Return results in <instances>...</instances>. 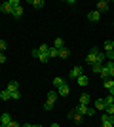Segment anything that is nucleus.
I'll return each mask as SVG.
<instances>
[{"label": "nucleus", "mask_w": 114, "mask_h": 127, "mask_svg": "<svg viewBox=\"0 0 114 127\" xmlns=\"http://www.w3.org/2000/svg\"><path fill=\"white\" fill-rule=\"evenodd\" d=\"M82 74H84V68H82V66H72V68H71V72H69V76H71L72 80L80 78Z\"/></svg>", "instance_id": "obj_1"}, {"label": "nucleus", "mask_w": 114, "mask_h": 127, "mask_svg": "<svg viewBox=\"0 0 114 127\" xmlns=\"http://www.w3.org/2000/svg\"><path fill=\"white\" fill-rule=\"evenodd\" d=\"M95 53H97V48H91V51L87 53V57H86V61H87V64H95Z\"/></svg>", "instance_id": "obj_2"}, {"label": "nucleus", "mask_w": 114, "mask_h": 127, "mask_svg": "<svg viewBox=\"0 0 114 127\" xmlns=\"http://www.w3.org/2000/svg\"><path fill=\"white\" fill-rule=\"evenodd\" d=\"M72 110L76 112V114H82V116H87V106L86 104H76Z\"/></svg>", "instance_id": "obj_3"}, {"label": "nucleus", "mask_w": 114, "mask_h": 127, "mask_svg": "<svg viewBox=\"0 0 114 127\" xmlns=\"http://www.w3.org/2000/svg\"><path fill=\"white\" fill-rule=\"evenodd\" d=\"M69 93H71V87H69V85H67V84H63V85H61V87H57V95L65 97V95H69Z\"/></svg>", "instance_id": "obj_4"}, {"label": "nucleus", "mask_w": 114, "mask_h": 127, "mask_svg": "<svg viewBox=\"0 0 114 127\" xmlns=\"http://www.w3.org/2000/svg\"><path fill=\"white\" fill-rule=\"evenodd\" d=\"M0 11H2V13H11L13 8H11L10 2H2V4H0Z\"/></svg>", "instance_id": "obj_5"}, {"label": "nucleus", "mask_w": 114, "mask_h": 127, "mask_svg": "<svg viewBox=\"0 0 114 127\" xmlns=\"http://www.w3.org/2000/svg\"><path fill=\"white\" fill-rule=\"evenodd\" d=\"M10 122H11V116L8 114V112H4L2 118H0V125H2V127H8V123H10Z\"/></svg>", "instance_id": "obj_6"}, {"label": "nucleus", "mask_w": 114, "mask_h": 127, "mask_svg": "<svg viewBox=\"0 0 114 127\" xmlns=\"http://www.w3.org/2000/svg\"><path fill=\"white\" fill-rule=\"evenodd\" d=\"M95 110L97 112H105L107 110V104H105L103 99H97V101H95Z\"/></svg>", "instance_id": "obj_7"}, {"label": "nucleus", "mask_w": 114, "mask_h": 127, "mask_svg": "<svg viewBox=\"0 0 114 127\" xmlns=\"http://www.w3.org/2000/svg\"><path fill=\"white\" fill-rule=\"evenodd\" d=\"M107 10H109V2H105V0L97 2V11H99V13H105Z\"/></svg>", "instance_id": "obj_8"}, {"label": "nucleus", "mask_w": 114, "mask_h": 127, "mask_svg": "<svg viewBox=\"0 0 114 127\" xmlns=\"http://www.w3.org/2000/svg\"><path fill=\"white\" fill-rule=\"evenodd\" d=\"M69 120H72V122H76V123H80V122H82V114H76L74 110H71V112H69Z\"/></svg>", "instance_id": "obj_9"}, {"label": "nucleus", "mask_w": 114, "mask_h": 127, "mask_svg": "<svg viewBox=\"0 0 114 127\" xmlns=\"http://www.w3.org/2000/svg\"><path fill=\"white\" fill-rule=\"evenodd\" d=\"M87 19H89V21H99V19H101V13H99L97 10H93V11L87 13Z\"/></svg>", "instance_id": "obj_10"}, {"label": "nucleus", "mask_w": 114, "mask_h": 127, "mask_svg": "<svg viewBox=\"0 0 114 127\" xmlns=\"http://www.w3.org/2000/svg\"><path fill=\"white\" fill-rule=\"evenodd\" d=\"M95 63L105 64V51H99L97 49V53H95Z\"/></svg>", "instance_id": "obj_11"}, {"label": "nucleus", "mask_w": 114, "mask_h": 127, "mask_svg": "<svg viewBox=\"0 0 114 127\" xmlns=\"http://www.w3.org/2000/svg\"><path fill=\"white\" fill-rule=\"evenodd\" d=\"M6 89L10 91V93H13V91H19V84H17V82H10Z\"/></svg>", "instance_id": "obj_12"}, {"label": "nucleus", "mask_w": 114, "mask_h": 127, "mask_svg": "<svg viewBox=\"0 0 114 127\" xmlns=\"http://www.w3.org/2000/svg\"><path fill=\"white\" fill-rule=\"evenodd\" d=\"M0 99H2V101H10V99H11V93H10L8 89L0 91Z\"/></svg>", "instance_id": "obj_13"}, {"label": "nucleus", "mask_w": 114, "mask_h": 127, "mask_svg": "<svg viewBox=\"0 0 114 127\" xmlns=\"http://www.w3.org/2000/svg\"><path fill=\"white\" fill-rule=\"evenodd\" d=\"M11 15H13V17H21V15H23V6H17V8H13Z\"/></svg>", "instance_id": "obj_14"}, {"label": "nucleus", "mask_w": 114, "mask_h": 127, "mask_svg": "<svg viewBox=\"0 0 114 127\" xmlns=\"http://www.w3.org/2000/svg\"><path fill=\"white\" fill-rule=\"evenodd\" d=\"M57 97H59V95H57V91H49V93H48V99H46V101L55 102V101H57Z\"/></svg>", "instance_id": "obj_15"}, {"label": "nucleus", "mask_w": 114, "mask_h": 127, "mask_svg": "<svg viewBox=\"0 0 114 127\" xmlns=\"http://www.w3.org/2000/svg\"><path fill=\"white\" fill-rule=\"evenodd\" d=\"M105 51H114V40H107L105 42Z\"/></svg>", "instance_id": "obj_16"}, {"label": "nucleus", "mask_w": 114, "mask_h": 127, "mask_svg": "<svg viewBox=\"0 0 114 127\" xmlns=\"http://www.w3.org/2000/svg\"><path fill=\"white\" fill-rule=\"evenodd\" d=\"M99 74H101V78H103V80L110 78V72H109V68H107L105 64H103V68H101V72H99Z\"/></svg>", "instance_id": "obj_17"}, {"label": "nucleus", "mask_w": 114, "mask_h": 127, "mask_svg": "<svg viewBox=\"0 0 114 127\" xmlns=\"http://www.w3.org/2000/svg\"><path fill=\"white\" fill-rule=\"evenodd\" d=\"M87 102H89V95H87V93H82V95H80V102H78V104H86L87 106Z\"/></svg>", "instance_id": "obj_18"}, {"label": "nucleus", "mask_w": 114, "mask_h": 127, "mask_svg": "<svg viewBox=\"0 0 114 127\" xmlns=\"http://www.w3.org/2000/svg\"><path fill=\"white\" fill-rule=\"evenodd\" d=\"M53 48H55V49H63V48H65V42H63L61 38H55V44H53Z\"/></svg>", "instance_id": "obj_19"}, {"label": "nucleus", "mask_w": 114, "mask_h": 127, "mask_svg": "<svg viewBox=\"0 0 114 127\" xmlns=\"http://www.w3.org/2000/svg\"><path fill=\"white\" fill-rule=\"evenodd\" d=\"M69 55H71V51H69L67 48H63V49H59V55H57V57H61V59H67Z\"/></svg>", "instance_id": "obj_20"}, {"label": "nucleus", "mask_w": 114, "mask_h": 127, "mask_svg": "<svg viewBox=\"0 0 114 127\" xmlns=\"http://www.w3.org/2000/svg\"><path fill=\"white\" fill-rule=\"evenodd\" d=\"M103 85L107 87V89H110V87H114V78H107L103 82Z\"/></svg>", "instance_id": "obj_21"}, {"label": "nucleus", "mask_w": 114, "mask_h": 127, "mask_svg": "<svg viewBox=\"0 0 114 127\" xmlns=\"http://www.w3.org/2000/svg\"><path fill=\"white\" fill-rule=\"evenodd\" d=\"M63 84H65V80H63V78H59V76H55V78H53V85H55V87H61Z\"/></svg>", "instance_id": "obj_22"}, {"label": "nucleus", "mask_w": 114, "mask_h": 127, "mask_svg": "<svg viewBox=\"0 0 114 127\" xmlns=\"http://www.w3.org/2000/svg\"><path fill=\"white\" fill-rule=\"evenodd\" d=\"M57 55H59V49H55V48H49L48 49V57L51 59V57H57Z\"/></svg>", "instance_id": "obj_23"}, {"label": "nucleus", "mask_w": 114, "mask_h": 127, "mask_svg": "<svg viewBox=\"0 0 114 127\" xmlns=\"http://www.w3.org/2000/svg\"><path fill=\"white\" fill-rule=\"evenodd\" d=\"M38 51H40V49H38ZM38 61H40V63H48V61H49L48 53H40V55H38Z\"/></svg>", "instance_id": "obj_24"}, {"label": "nucleus", "mask_w": 114, "mask_h": 127, "mask_svg": "<svg viewBox=\"0 0 114 127\" xmlns=\"http://www.w3.org/2000/svg\"><path fill=\"white\" fill-rule=\"evenodd\" d=\"M105 66L109 68V72H110V78H114V63H112V61H110V63H107V64H105Z\"/></svg>", "instance_id": "obj_25"}, {"label": "nucleus", "mask_w": 114, "mask_h": 127, "mask_svg": "<svg viewBox=\"0 0 114 127\" xmlns=\"http://www.w3.org/2000/svg\"><path fill=\"white\" fill-rule=\"evenodd\" d=\"M29 4H31V6H34V8H42V6H44V2H42V0H31Z\"/></svg>", "instance_id": "obj_26"}, {"label": "nucleus", "mask_w": 114, "mask_h": 127, "mask_svg": "<svg viewBox=\"0 0 114 127\" xmlns=\"http://www.w3.org/2000/svg\"><path fill=\"white\" fill-rule=\"evenodd\" d=\"M103 101H105V104H107V106H110V104H114V97L109 95V97H105Z\"/></svg>", "instance_id": "obj_27"}, {"label": "nucleus", "mask_w": 114, "mask_h": 127, "mask_svg": "<svg viewBox=\"0 0 114 127\" xmlns=\"http://www.w3.org/2000/svg\"><path fill=\"white\" fill-rule=\"evenodd\" d=\"M76 80H78V84H80V85H86L87 84V76L86 74H82L80 78H76Z\"/></svg>", "instance_id": "obj_28"}, {"label": "nucleus", "mask_w": 114, "mask_h": 127, "mask_svg": "<svg viewBox=\"0 0 114 127\" xmlns=\"http://www.w3.org/2000/svg\"><path fill=\"white\" fill-rule=\"evenodd\" d=\"M101 68H103V64H99V63H95V64L91 66V70L95 72V74H99V72H101Z\"/></svg>", "instance_id": "obj_29"}, {"label": "nucleus", "mask_w": 114, "mask_h": 127, "mask_svg": "<svg viewBox=\"0 0 114 127\" xmlns=\"http://www.w3.org/2000/svg\"><path fill=\"white\" fill-rule=\"evenodd\" d=\"M105 114H109V116H114V104L107 106V110H105Z\"/></svg>", "instance_id": "obj_30"}, {"label": "nucleus", "mask_w": 114, "mask_h": 127, "mask_svg": "<svg viewBox=\"0 0 114 127\" xmlns=\"http://www.w3.org/2000/svg\"><path fill=\"white\" fill-rule=\"evenodd\" d=\"M51 108H53V102H49V101L44 102V110H51Z\"/></svg>", "instance_id": "obj_31"}, {"label": "nucleus", "mask_w": 114, "mask_h": 127, "mask_svg": "<svg viewBox=\"0 0 114 127\" xmlns=\"http://www.w3.org/2000/svg\"><path fill=\"white\" fill-rule=\"evenodd\" d=\"M6 48H8L6 40H0V53H2V51H6Z\"/></svg>", "instance_id": "obj_32"}, {"label": "nucleus", "mask_w": 114, "mask_h": 127, "mask_svg": "<svg viewBox=\"0 0 114 127\" xmlns=\"http://www.w3.org/2000/svg\"><path fill=\"white\" fill-rule=\"evenodd\" d=\"M40 53H48V49H49V46H46V44H42V46H40Z\"/></svg>", "instance_id": "obj_33"}, {"label": "nucleus", "mask_w": 114, "mask_h": 127, "mask_svg": "<svg viewBox=\"0 0 114 127\" xmlns=\"http://www.w3.org/2000/svg\"><path fill=\"white\" fill-rule=\"evenodd\" d=\"M105 57L112 61V59H114V51H105Z\"/></svg>", "instance_id": "obj_34"}, {"label": "nucleus", "mask_w": 114, "mask_h": 127, "mask_svg": "<svg viewBox=\"0 0 114 127\" xmlns=\"http://www.w3.org/2000/svg\"><path fill=\"white\" fill-rule=\"evenodd\" d=\"M101 127H114L112 122H101Z\"/></svg>", "instance_id": "obj_35"}, {"label": "nucleus", "mask_w": 114, "mask_h": 127, "mask_svg": "<svg viewBox=\"0 0 114 127\" xmlns=\"http://www.w3.org/2000/svg\"><path fill=\"white\" fill-rule=\"evenodd\" d=\"M11 99H21V93H19V91H13V93H11Z\"/></svg>", "instance_id": "obj_36"}, {"label": "nucleus", "mask_w": 114, "mask_h": 127, "mask_svg": "<svg viewBox=\"0 0 114 127\" xmlns=\"http://www.w3.org/2000/svg\"><path fill=\"white\" fill-rule=\"evenodd\" d=\"M8 2L11 4V8H17V6H19V0H8Z\"/></svg>", "instance_id": "obj_37"}, {"label": "nucleus", "mask_w": 114, "mask_h": 127, "mask_svg": "<svg viewBox=\"0 0 114 127\" xmlns=\"http://www.w3.org/2000/svg\"><path fill=\"white\" fill-rule=\"evenodd\" d=\"M8 127H21V125H19V123H17V122H13V120H11V122L8 123Z\"/></svg>", "instance_id": "obj_38"}, {"label": "nucleus", "mask_w": 114, "mask_h": 127, "mask_svg": "<svg viewBox=\"0 0 114 127\" xmlns=\"http://www.w3.org/2000/svg\"><path fill=\"white\" fill-rule=\"evenodd\" d=\"M95 112H97V110H95V108H89V106H87V116H93Z\"/></svg>", "instance_id": "obj_39"}, {"label": "nucleus", "mask_w": 114, "mask_h": 127, "mask_svg": "<svg viewBox=\"0 0 114 127\" xmlns=\"http://www.w3.org/2000/svg\"><path fill=\"white\" fill-rule=\"evenodd\" d=\"M6 63V55L4 53H0V64H4Z\"/></svg>", "instance_id": "obj_40"}, {"label": "nucleus", "mask_w": 114, "mask_h": 127, "mask_svg": "<svg viewBox=\"0 0 114 127\" xmlns=\"http://www.w3.org/2000/svg\"><path fill=\"white\" fill-rule=\"evenodd\" d=\"M38 55H40V51H38V48H36V49H33V57H36V59H38Z\"/></svg>", "instance_id": "obj_41"}, {"label": "nucleus", "mask_w": 114, "mask_h": 127, "mask_svg": "<svg viewBox=\"0 0 114 127\" xmlns=\"http://www.w3.org/2000/svg\"><path fill=\"white\" fill-rule=\"evenodd\" d=\"M109 95H112V97H114V87H110V89H109Z\"/></svg>", "instance_id": "obj_42"}, {"label": "nucleus", "mask_w": 114, "mask_h": 127, "mask_svg": "<svg viewBox=\"0 0 114 127\" xmlns=\"http://www.w3.org/2000/svg\"><path fill=\"white\" fill-rule=\"evenodd\" d=\"M21 127H34L33 123H25V125H21Z\"/></svg>", "instance_id": "obj_43"}, {"label": "nucleus", "mask_w": 114, "mask_h": 127, "mask_svg": "<svg viewBox=\"0 0 114 127\" xmlns=\"http://www.w3.org/2000/svg\"><path fill=\"white\" fill-rule=\"evenodd\" d=\"M49 127H59V125H57V123H51V125H49Z\"/></svg>", "instance_id": "obj_44"}, {"label": "nucleus", "mask_w": 114, "mask_h": 127, "mask_svg": "<svg viewBox=\"0 0 114 127\" xmlns=\"http://www.w3.org/2000/svg\"><path fill=\"white\" fill-rule=\"evenodd\" d=\"M34 127H42V125H34Z\"/></svg>", "instance_id": "obj_45"}, {"label": "nucleus", "mask_w": 114, "mask_h": 127, "mask_svg": "<svg viewBox=\"0 0 114 127\" xmlns=\"http://www.w3.org/2000/svg\"><path fill=\"white\" fill-rule=\"evenodd\" d=\"M112 27H114V21H112Z\"/></svg>", "instance_id": "obj_46"}, {"label": "nucleus", "mask_w": 114, "mask_h": 127, "mask_svg": "<svg viewBox=\"0 0 114 127\" xmlns=\"http://www.w3.org/2000/svg\"><path fill=\"white\" fill-rule=\"evenodd\" d=\"M0 102H2V99H0Z\"/></svg>", "instance_id": "obj_47"}]
</instances>
